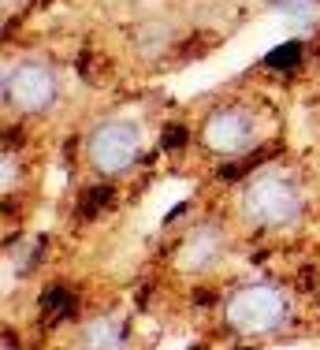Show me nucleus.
I'll return each instance as SVG.
<instances>
[{
	"mask_svg": "<svg viewBox=\"0 0 320 350\" xmlns=\"http://www.w3.org/2000/svg\"><path fill=\"white\" fill-rule=\"evenodd\" d=\"M294 317V302L276 283H246L224 302V321L239 336H272L283 332Z\"/></svg>",
	"mask_w": 320,
	"mask_h": 350,
	"instance_id": "obj_1",
	"label": "nucleus"
},
{
	"mask_svg": "<svg viewBox=\"0 0 320 350\" xmlns=\"http://www.w3.org/2000/svg\"><path fill=\"white\" fill-rule=\"evenodd\" d=\"M306 209L302 183L283 168L254 172L242 187V213L261 228H287Z\"/></svg>",
	"mask_w": 320,
	"mask_h": 350,
	"instance_id": "obj_2",
	"label": "nucleus"
},
{
	"mask_svg": "<svg viewBox=\"0 0 320 350\" xmlns=\"http://www.w3.org/2000/svg\"><path fill=\"white\" fill-rule=\"evenodd\" d=\"M60 97V75L45 60H19L4 68V105L23 116L49 112Z\"/></svg>",
	"mask_w": 320,
	"mask_h": 350,
	"instance_id": "obj_3",
	"label": "nucleus"
},
{
	"mask_svg": "<svg viewBox=\"0 0 320 350\" xmlns=\"http://www.w3.org/2000/svg\"><path fill=\"white\" fill-rule=\"evenodd\" d=\"M142 153V127L138 120H105L90 131L86 157L97 175H120L127 172Z\"/></svg>",
	"mask_w": 320,
	"mask_h": 350,
	"instance_id": "obj_4",
	"label": "nucleus"
},
{
	"mask_svg": "<svg viewBox=\"0 0 320 350\" xmlns=\"http://www.w3.org/2000/svg\"><path fill=\"white\" fill-rule=\"evenodd\" d=\"M201 142L220 157H242L257 142V116L242 105H220L201 123Z\"/></svg>",
	"mask_w": 320,
	"mask_h": 350,
	"instance_id": "obj_5",
	"label": "nucleus"
},
{
	"mask_svg": "<svg viewBox=\"0 0 320 350\" xmlns=\"http://www.w3.org/2000/svg\"><path fill=\"white\" fill-rule=\"evenodd\" d=\"M224 254V235L216 228H194L187 235V243L179 250V265L190 272H205L220 261Z\"/></svg>",
	"mask_w": 320,
	"mask_h": 350,
	"instance_id": "obj_6",
	"label": "nucleus"
},
{
	"mask_svg": "<svg viewBox=\"0 0 320 350\" xmlns=\"http://www.w3.org/2000/svg\"><path fill=\"white\" fill-rule=\"evenodd\" d=\"M82 343H86V350H120L123 332L116 321H94L86 328V336H82Z\"/></svg>",
	"mask_w": 320,
	"mask_h": 350,
	"instance_id": "obj_7",
	"label": "nucleus"
},
{
	"mask_svg": "<svg viewBox=\"0 0 320 350\" xmlns=\"http://www.w3.org/2000/svg\"><path fill=\"white\" fill-rule=\"evenodd\" d=\"M302 56V45L298 41H291V45H283V49H276L272 56H268V68H294V60Z\"/></svg>",
	"mask_w": 320,
	"mask_h": 350,
	"instance_id": "obj_8",
	"label": "nucleus"
},
{
	"mask_svg": "<svg viewBox=\"0 0 320 350\" xmlns=\"http://www.w3.org/2000/svg\"><path fill=\"white\" fill-rule=\"evenodd\" d=\"M67 310H71V295H67L64 287L49 291V295H45V313L49 317H64Z\"/></svg>",
	"mask_w": 320,
	"mask_h": 350,
	"instance_id": "obj_9",
	"label": "nucleus"
},
{
	"mask_svg": "<svg viewBox=\"0 0 320 350\" xmlns=\"http://www.w3.org/2000/svg\"><path fill=\"white\" fill-rule=\"evenodd\" d=\"M108 198H112V190H108V187H97L94 194L86 198V205H82V209H86V213H94V209H101V205H108Z\"/></svg>",
	"mask_w": 320,
	"mask_h": 350,
	"instance_id": "obj_10",
	"label": "nucleus"
},
{
	"mask_svg": "<svg viewBox=\"0 0 320 350\" xmlns=\"http://www.w3.org/2000/svg\"><path fill=\"white\" fill-rule=\"evenodd\" d=\"M183 142H187V127H172L164 135V149H175V146H183Z\"/></svg>",
	"mask_w": 320,
	"mask_h": 350,
	"instance_id": "obj_11",
	"label": "nucleus"
}]
</instances>
